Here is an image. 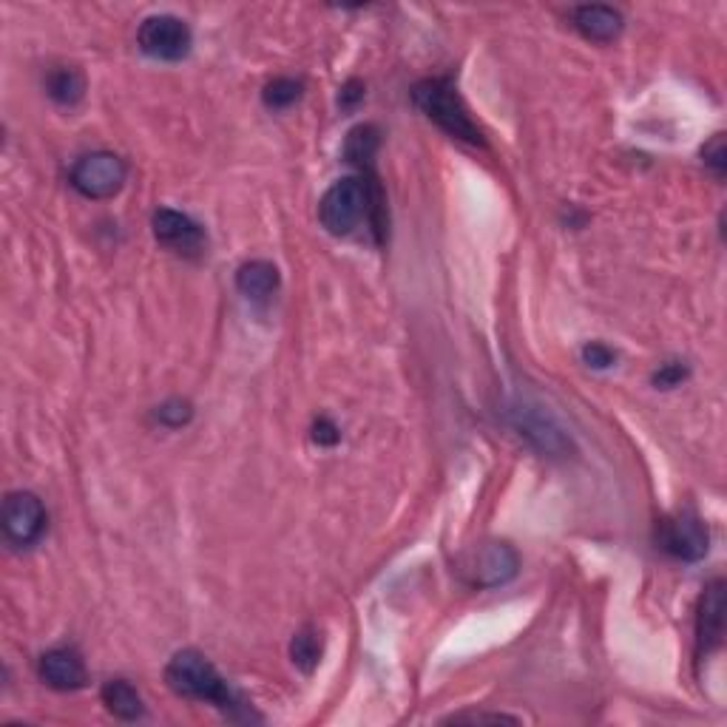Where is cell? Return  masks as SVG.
<instances>
[{"label":"cell","mask_w":727,"mask_h":727,"mask_svg":"<svg viewBox=\"0 0 727 727\" xmlns=\"http://www.w3.org/2000/svg\"><path fill=\"white\" fill-rule=\"evenodd\" d=\"M38 674L49 688L63 690V693L86 688V683H89L86 662H82V656L75 648H52V651H46L38 662Z\"/></svg>","instance_id":"10"},{"label":"cell","mask_w":727,"mask_h":727,"mask_svg":"<svg viewBox=\"0 0 727 727\" xmlns=\"http://www.w3.org/2000/svg\"><path fill=\"white\" fill-rule=\"evenodd\" d=\"M43 500L35 492H9L3 500V535L17 549H31L46 535Z\"/></svg>","instance_id":"5"},{"label":"cell","mask_w":727,"mask_h":727,"mask_svg":"<svg viewBox=\"0 0 727 727\" xmlns=\"http://www.w3.org/2000/svg\"><path fill=\"white\" fill-rule=\"evenodd\" d=\"M381 145V131L375 126H356L347 135V142H344V156H347V163L358 165L361 171H372V163H375V154H379Z\"/></svg>","instance_id":"17"},{"label":"cell","mask_w":727,"mask_h":727,"mask_svg":"<svg viewBox=\"0 0 727 727\" xmlns=\"http://www.w3.org/2000/svg\"><path fill=\"white\" fill-rule=\"evenodd\" d=\"M449 722H518L514 716H506V713H460L452 716Z\"/></svg>","instance_id":"26"},{"label":"cell","mask_w":727,"mask_h":727,"mask_svg":"<svg viewBox=\"0 0 727 727\" xmlns=\"http://www.w3.org/2000/svg\"><path fill=\"white\" fill-rule=\"evenodd\" d=\"M302 94H305L302 80H293V77H276V80H270L268 86H265L262 100H265V105L273 109V112H282V109H290L293 103H298Z\"/></svg>","instance_id":"19"},{"label":"cell","mask_w":727,"mask_h":727,"mask_svg":"<svg viewBox=\"0 0 727 727\" xmlns=\"http://www.w3.org/2000/svg\"><path fill=\"white\" fill-rule=\"evenodd\" d=\"M725 583L716 579V583H711L705 588V597H702V605H699L697 639L702 653H711L722 642V634H725Z\"/></svg>","instance_id":"12"},{"label":"cell","mask_w":727,"mask_h":727,"mask_svg":"<svg viewBox=\"0 0 727 727\" xmlns=\"http://www.w3.org/2000/svg\"><path fill=\"white\" fill-rule=\"evenodd\" d=\"M46 94L52 97L58 105H77L86 94V77H82L80 68L72 66H58L46 75Z\"/></svg>","instance_id":"16"},{"label":"cell","mask_w":727,"mask_h":727,"mask_svg":"<svg viewBox=\"0 0 727 727\" xmlns=\"http://www.w3.org/2000/svg\"><path fill=\"white\" fill-rule=\"evenodd\" d=\"M290 660L298 671L313 674L321 662V634L316 628H302L290 642Z\"/></svg>","instance_id":"18"},{"label":"cell","mask_w":727,"mask_h":727,"mask_svg":"<svg viewBox=\"0 0 727 727\" xmlns=\"http://www.w3.org/2000/svg\"><path fill=\"white\" fill-rule=\"evenodd\" d=\"M656 543L665 554L683 560V563H699L711 549V532L697 514L683 512L665 518L656 526Z\"/></svg>","instance_id":"7"},{"label":"cell","mask_w":727,"mask_h":727,"mask_svg":"<svg viewBox=\"0 0 727 727\" xmlns=\"http://www.w3.org/2000/svg\"><path fill=\"white\" fill-rule=\"evenodd\" d=\"M319 219L333 237H347L361 225V219H370L375 242H384L386 205L379 177L364 171V177H344L333 182L319 202Z\"/></svg>","instance_id":"1"},{"label":"cell","mask_w":727,"mask_h":727,"mask_svg":"<svg viewBox=\"0 0 727 727\" xmlns=\"http://www.w3.org/2000/svg\"><path fill=\"white\" fill-rule=\"evenodd\" d=\"M156 242H163L165 247H171L186 256H200L205 247V230L200 222H193L188 214H179L174 208H160L151 219Z\"/></svg>","instance_id":"9"},{"label":"cell","mask_w":727,"mask_h":727,"mask_svg":"<svg viewBox=\"0 0 727 727\" xmlns=\"http://www.w3.org/2000/svg\"><path fill=\"white\" fill-rule=\"evenodd\" d=\"M313 441L319 446H333L342 441V432H339V426L330 418H319V421L313 423Z\"/></svg>","instance_id":"24"},{"label":"cell","mask_w":727,"mask_h":727,"mask_svg":"<svg viewBox=\"0 0 727 727\" xmlns=\"http://www.w3.org/2000/svg\"><path fill=\"white\" fill-rule=\"evenodd\" d=\"M574 26L583 38L594 40V43H609L623 31V15L611 7L588 3V7L574 9Z\"/></svg>","instance_id":"13"},{"label":"cell","mask_w":727,"mask_h":727,"mask_svg":"<svg viewBox=\"0 0 727 727\" xmlns=\"http://www.w3.org/2000/svg\"><path fill=\"white\" fill-rule=\"evenodd\" d=\"M154 418L163 423V426H168V430H179V426H186V423L193 418V407L188 401H182V398H171V401H165L156 407Z\"/></svg>","instance_id":"20"},{"label":"cell","mask_w":727,"mask_h":727,"mask_svg":"<svg viewBox=\"0 0 727 727\" xmlns=\"http://www.w3.org/2000/svg\"><path fill=\"white\" fill-rule=\"evenodd\" d=\"M103 705L109 707V713H114L117 719L123 722H135L142 716V697L137 693V688L131 683H126V679H109V683L103 685Z\"/></svg>","instance_id":"15"},{"label":"cell","mask_w":727,"mask_h":727,"mask_svg":"<svg viewBox=\"0 0 727 727\" xmlns=\"http://www.w3.org/2000/svg\"><path fill=\"white\" fill-rule=\"evenodd\" d=\"M688 379V367L679 361H671V364H662L660 370L653 372V384L662 386V390H671V386L683 384V381Z\"/></svg>","instance_id":"22"},{"label":"cell","mask_w":727,"mask_h":727,"mask_svg":"<svg viewBox=\"0 0 727 727\" xmlns=\"http://www.w3.org/2000/svg\"><path fill=\"white\" fill-rule=\"evenodd\" d=\"M358 100H364V86L358 80H349L339 94V103H342V109H353Z\"/></svg>","instance_id":"25"},{"label":"cell","mask_w":727,"mask_h":727,"mask_svg":"<svg viewBox=\"0 0 727 727\" xmlns=\"http://www.w3.org/2000/svg\"><path fill=\"white\" fill-rule=\"evenodd\" d=\"M702 156H705V163L711 165L713 171L722 174L727 165V151H725V135H716L711 142H707L705 149H702Z\"/></svg>","instance_id":"23"},{"label":"cell","mask_w":727,"mask_h":727,"mask_svg":"<svg viewBox=\"0 0 727 727\" xmlns=\"http://www.w3.org/2000/svg\"><path fill=\"white\" fill-rule=\"evenodd\" d=\"M165 683L174 693L196 702H211V705L222 707V711H237L242 702L225 683V676L216 671L214 662L205 653L186 648V651L174 653L168 668H165Z\"/></svg>","instance_id":"2"},{"label":"cell","mask_w":727,"mask_h":727,"mask_svg":"<svg viewBox=\"0 0 727 727\" xmlns=\"http://www.w3.org/2000/svg\"><path fill=\"white\" fill-rule=\"evenodd\" d=\"M128 165L123 163V156L112 154V151H94V154L80 156L72 165V188L82 193L86 200H109L119 188L126 186Z\"/></svg>","instance_id":"4"},{"label":"cell","mask_w":727,"mask_h":727,"mask_svg":"<svg viewBox=\"0 0 727 727\" xmlns=\"http://www.w3.org/2000/svg\"><path fill=\"white\" fill-rule=\"evenodd\" d=\"M520 557L509 543H483L463 563V574L477 588L506 586L518 574Z\"/></svg>","instance_id":"8"},{"label":"cell","mask_w":727,"mask_h":727,"mask_svg":"<svg viewBox=\"0 0 727 727\" xmlns=\"http://www.w3.org/2000/svg\"><path fill=\"white\" fill-rule=\"evenodd\" d=\"M583 361H586L588 367H594V370H609V367H614L616 353L611 347H605V344L591 342L583 347Z\"/></svg>","instance_id":"21"},{"label":"cell","mask_w":727,"mask_h":727,"mask_svg":"<svg viewBox=\"0 0 727 727\" xmlns=\"http://www.w3.org/2000/svg\"><path fill=\"white\" fill-rule=\"evenodd\" d=\"M279 268H276L273 262L265 259H253L245 262L242 268L237 270V288L242 296L253 298V302H265L279 290Z\"/></svg>","instance_id":"14"},{"label":"cell","mask_w":727,"mask_h":727,"mask_svg":"<svg viewBox=\"0 0 727 727\" xmlns=\"http://www.w3.org/2000/svg\"><path fill=\"white\" fill-rule=\"evenodd\" d=\"M514 430L546 455H563L569 449V438L563 435V430L543 412H532L523 407L514 409Z\"/></svg>","instance_id":"11"},{"label":"cell","mask_w":727,"mask_h":727,"mask_svg":"<svg viewBox=\"0 0 727 727\" xmlns=\"http://www.w3.org/2000/svg\"><path fill=\"white\" fill-rule=\"evenodd\" d=\"M412 103L421 109V114L435 123L441 131L452 137V140L469 142V145H483V131L469 114L463 97L458 94L452 82L444 77H432V80H421L412 89Z\"/></svg>","instance_id":"3"},{"label":"cell","mask_w":727,"mask_h":727,"mask_svg":"<svg viewBox=\"0 0 727 727\" xmlns=\"http://www.w3.org/2000/svg\"><path fill=\"white\" fill-rule=\"evenodd\" d=\"M137 43L149 58L165 60V63H177L188 58L193 46V35L186 21L174 15H151L142 21L137 31Z\"/></svg>","instance_id":"6"}]
</instances>
